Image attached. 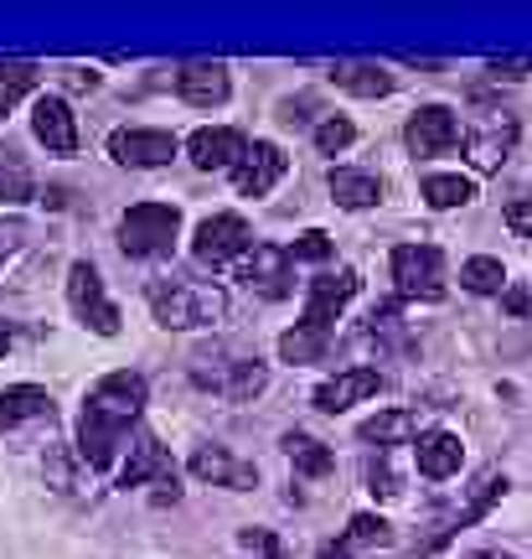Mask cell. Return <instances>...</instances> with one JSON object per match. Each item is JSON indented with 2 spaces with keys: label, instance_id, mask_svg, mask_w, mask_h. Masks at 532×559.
<instances>
[{
  "label": "cell",
  "instance_id": "ab89813d",
  "mask_svg": "<svg viewBox=\"0 0 532 559\" xmlns=\"http://www.w3.org/2000/svg\"><path fill=\"white\" fill-rule=\"evenodd\" d=\"M466 559H517V555H501V549H475V555H466Z\"/></svg>",
  "mask_w": 532,
  "mask_h": 559
},
{
  "label": "cell",
  "instance_id": "4fadbf2b",
  "mask_svg": "<svg viewBox=\"0 0 532 559\" xmlns=\"http://www.w3.org/2000/svg\"><path fill=\"white\" fill-rule=\"evenodd\" d=\"M192 477L228 487V492H249V487H258V466L233 456V451H222V445H197L192 451Z\"/></svg>",
  "mask_w": 532,
  "mask_h": 559
},
{
  "label": "cell",
  "instance_id": "9c48e42d",
  "mask_svg": "<svg viewBox=\"0 0 532 559\" xmlns=\"http://www.w3.org/2000/svg\"><path fill=\"white\" fill-rule=\"evenodd\" d=\"M68 306L78 311V321L88 332H99V337H114L119 332V306L104 296V280L88 260H78L68 270Z\"/></svg>",
  "mask_w": 532,
  "mask_h": 559
},
{
  "label": "cell",
  "instance_id": "ac0fdd59",
  "mask_svg": "<svg viewBox=\"0 0 532 559\" xmlns=\"http://www.w3.org/2000/svg\"><path fill=\"white\" fill-rule=\"evenodd\" d=\"M32 135H37L52 156H73V151H78V124H73V109L62 99H37V109H32Z\"/></svg>",
  "mask_w": 532,
  "mask_h": 559
},
{
  "label": "cell",
  "instance_id": "4316f807",
  "mask_svg": "<svg viewBox=\"0 0 532 559\" xmlns=\"http://www.w3.org/2000/svg\"><path fill=\"white\" fill-rule=\"evenodd\" d=\"M347 94H356V99H383V94H394V73H383L377 62H341L331 73Z\"/></svg>",
  "mask_w": 532,
  "mask_h": 559
},
{
  "label": "cell",
  "instance_id": "1f68e13d",
  "mask_svg": "<svg viewBox=\"0 0 532 559\" xmlns=\"http://www.w3.org/2000/svg\"><path fill=\"white\" fill-rule=\"evenodd\" d=\"M352 140H356V124L341 120V115H331V120L316 124V151H321V156H336V151H347Z\"/></svg>",
  "mask_w": 532,
  "mask_h": 559
},
{
  "label": "cell",
  "instance_id": "603a6c76",
  "mask_svg": "<svg viewBox=\"0 0 532 559\" xmlns=\"http://www.w3.org/2000/svg\"><path fill=\"white\" fill-rule=\"evenodd\" d=\"M388 544H394L388 519H377V513H356V519L347 523V534L336 539V549H341L347 559H377Z\"/></svg>",
  "mask_w": 532,
  "mask_h": 559
},
{
  "label": "cell",
  "instance_id": "e575fe53",
  "mask_svg": "<svg viewBox=\"0 0 532 559\" xmlns=\"http://www.w3.org/2000/svg\"><path fill=\"white\" fill-rule=\"evenodd\" d=\"M507 228L517 239H532V198H512L507 202Z\"/></svg>",
  "mask_w": 532,
  "mask_h": 559
},
{
  "label": "cell",
  "instance_id": "d6a6232c",
  "mask_svg": "<svg viewBox=\"0 0 532 559\" xmlns=\"http://www.w3.org/2000/svg\"><path fill=\"white\" fill-rule=\"evenodd\" d=\"M295 260H311V264H321V260H331V239L321 234V228H311V234H300L295 239V249H290Z\"/></svg>",
  "mask_w": 532,
  "mask_h": 559
},
{
  "label": "cell",
  "instance_id": "ffe728a7",
  "mask_svg": "<svg viewBox=\"0 0 532 559\" xmlns=\"http://www.w3.org/2000/svg\"><path fill=\"white\" fill-rule=\"evenodd\" d=\"M177 94L197 109H213V104L228 99V68L222 62H186L177 73Z\"/></svg>",
  "mask_w": 532,
  "mask_h": 559
},
{
  "label": "cell",
  "instance_id": "5b68a950",
  "mask_svg": "<svg viewBox=\"0 0 532 559\" xmlns=\"http://www.w3.org/2000/svg\"><path fill=\"white\" fill-rule=\"evenodd\" d=\"M394 285L403 300H439L445 296V254L434 243H398Z\"/></svg>",
  "mask_w": 532,
  "mask_h": 559
},
{
  "label": "cell",
  "instance_id": "8fae6325",
  "mask_svg": "<svg viewBox=\"0 0 532 559\" xmlns=\"http://www.w3.org/2000/svg\"><path fill=\"white\" fill-rule=\"evenodd\" d=\"M403 140H409V151H414L419 160H424V156H445V151H455V145H460V115H455V109H445V104H424V109H414V115H409Z\"/></svg>",
  "mask_w": 532,
  "mask_h": 559
},
{
  "label": "cell",
  "instance_id": "e0dca14e",
  "mask_svg": "<svg viewBox=\"0 0 532 559\" xmlns=\"http://www.w3.org/2000/svg\"><path fill=\"white\" fill-rule=\"evenodd\" d=\"M377 389H383V373L377 368H347V373H336L316 389V409L321 415H341V409H352V404L373 400Z\"/></svg>",
  "mask_w": 532,
  "mask_h": 559
},
{
  "label": "cell",
  "instance_id": "9a60e30c",
  "mask_svg": "<svg viewBox=\"0 0 532 559\" xmlns=\"http://www.w3.org/2000/svg\"><path fill=\"white\" fill-rule=\"evenodd\" d=\"M145 481H171V487H177V461H171V451H166L150 430L135 436L130 461H124V472H119V487H145Z\"/></svg>",
  "mask_w": 532,
  "mask_h": 559
},
{
  "label": "cell",
  "instance_id": "2e32d148",
  "mask_svg": "<svg viewBox=\"0 0 532 559\" xmlns=\"http://www.w3.org/2000/svg\"><path fill=\"white\" fill-rule=\"evenodd\" d=\"M186 156L202 171H233L238 160L249 156V140L238 135V130H228V124H213V130H197V135L186 140Z\"/></svg>",
  "mask_w": 532,
  "mask_h": 559
},
{
  "label": "cell",
  "instance_id": "836d02e7",
  "mask_svg": "<svg viewBox=\"0 0 532 559\" xmlns=\"http://www.w3.org/2000/svg\"><path fill=\"white\" fill-rule=\"evenodd\" d=\"M238 544H243L249 555H258V559H279V539L269 534V528H243V534H238Z\"/></svg>",
  "mask_w": 532,
  "mask_h": 559
},
{
  "label": "cell",
  "instance_id": "5bb4252c",
  "mask_svg": "<svg viewBox=\"0 0 532 559\" xmlns=\"http://www.w3.org/2000/svg\"><path fill=\"white\" fill-rule=\"evenodd\" d=\"M109 156L119 166H166V160L177 156V135L171 130H114L109 135Z\"/></svg>",
  "mask_w": 532,
  "mask_h": 559
},
{
  "label": "cell",
  "instance_id": "f546056e",
  "mask_svg": "<svg viewBox=\"0 0 532 559\" xmlns=\"http://www.w3.org/2000/svg\"><path fill=\"white\" fill-rule=\"evenodd\" d=\"M0 202H11V207L32 202V171H26V160H21L16 151H5V145H0Z\"/></svg>",
  "mask_w": 532,
  "mask_h": 559
},
{
  "label": "cell",
  "instance_id": "d590c367",
  "mask_svg": "<svg viewBox=\"0 0 532 559\" xmlns=\"http://www.w3.org/2000/svg\"><path fill=\"white\" fill-rule=\"evenodd\" d=\"M21 239H26V228H21L16 218H0V264L11 260V254H16Z\"/></svg>",
  "mask_w": 532,
  "mask_h": 559
},
{
  "label": "cell",
  "instance_id": "4dcf8cb0",
  "mask_svg": "<svg viewBox=\"0 0 532 559\" xmlns=\"http://www.w3.org/2000/svg\"><path fill=\"white\" fill-rule=\"evenodd\" d=\"M471 198H475V181L471 177H430V181H424V202H430V207H439V213H445V207H466Z\"/></svg>",
  "mask_w": 532,
  "mask_h": 559
},
{
  "label": "cell",
  "instance_id": "7c38bea8",
  "mask_svg": "<svg viewBox=\"0 0 532 559\" xmlns=\"http://www.w3.org/2000/svg\"><path fill=\"white\" fill-rule=\"evenodd\" d=\"M290 171V156L279 151L275 140H254L249 145V156L233 166V187L243 198H264V192H275V181Z\"/></svg>",
  "mask_w": 532,
  "mask_h": 559
},
{
  "label": "cell",
  "instance_id": "7402d4cb",
  "mask_svg": "<svg viewBox=\"0 0 532 559\" xmlns=\"http://www.w3.org/2000/svg\"><path fill=\"white\" fill-rule=\"evenodd\" d=\"M26 419H52V394L37 383L0 389V430H21Z\"/></svg>",
  "mask_w": 532,
  "mask_h": 559
},
{
  "label": "cell",
  "instance_id": "30bf717a",
  "mask_svg": "<svg viewBox=\"0 0 532 559\" xmlns=\"http://www.w3.org/2000/svg\"><path fill=\"white\" fill-rule=\"evenodd\" d=\"M238 280L264 300H285L295 290V254L279 243H254V254L238 264Z\"/></svg>",
  "mask_w": 532,
  "mask_h": 559
},
{
  "label": "cell",
  "instance_id": "8992f818",
  "mask_svg": "<svg viewBox=\"0 0 532 559\" xmlns=\"http://www.w3.org/2000/svg\"><path fill=\"white\" fill-rule=\"evenodd\" d=\"M192 383H197V389H213L217 400H228V404H249L269 389V368L258 358H222V362H213V368L197 362V368H192Z\"/></svg>",
  "mask_w": 532,
  "mask_h": 559
},
{
  "label": "cell",
  "instance_id": "7a4b0ae2",
  "mask_svg": "<svg viewBox=\"0 0 532 559\" xmlns=\"http://www.w3.org/2000/svg\"><path fill=\"white\" fill-rule=\"evenodd\" d=\"M362 290L356 270H336V275H316L305 285V317L279 337V358L285 362H321L331 347V326L341 317V306Z\"/></svg>",
  "mask_w": 532,
  "mask_h": 559
},
{
  "label": "cell",
  "instance_id": "44dd1931",
  "mask_svg": "<svg viewBox=\"0 0 532 559\" xmlns=\"http://www.w3.org/2000/svg\"><path fill=\"white\" fill-rule=\"evenodd\" d=\"M460 461H466L460 436H450V430H424V436H419V477L445 481L460 472Z\"/></svg>",
  "mask_w": 532,
  "mask_h": 559
},
{
  "label": "cell",
  "instance_id": "d4e9b609",
  "mask_svg": "<svg viewBox=\"0 0 532 559\" xmlns=\"http://www.w3.org/2000/svg\"><path fill=\"white\" fill-rule=\"evenodd\" d=\"M424 436V415L419 409H383L362 425V440L367 445H403V440Z\"/></svg>",
  "mask_w": 532,
  "mask_h": 559
},
{
  "label": "cell",
  "instance_id": "60d3db41",
  "mask_svg": "<svg viewBox=\"0 0 532 559\" xmlns=\"http://www.w3.org/2000/svg\"><path fill=\"white\" fill-rule=\"evenodd\" d=\"M5 347H11V326L0 321V358H5Z\"/></svg>",
  "mask_w": 532,
  "mask_h": 559
},
{
  "label": "cell",
  "instance_id": "484cf974",
  "mask_svg": "<svg viewBox=\"0 0 532 559\" xmlns=\"http://www.w3.org/2000/svg\"><path fill=\"white\" fill-rule=\"evenodd\" d=\"M285 456H290V466H295L300 477H311V481L331 477V466H336L331 445H321V440H316V436H305V430L285 436Z\"/></svg>",
  "mask_w": 532,
  "mask_h": 559
},
{
  "label": "cell",
  "instance_id": "f1b7e54d",
  "mask_svg": "<svg viewBox=\"0 0 532 559\" xmlns=\"http://www.w3.org/2000/svg\"><path fill=\"white\" fill-rule=\"evenodd\" d=\"M37 83V62H0V120L16 109Z\"/></svg>",
  "mask_w": 532,
  "mask_h": 559
},
{
  "label": "cell",
  "instance_id": "3957f363",
  "mask_svg": "<svg viewBox=\"0 0 532 559\" xmlns=\"http://www.w3.org/2000/svg\"><path fill=\"white\" fill-rule=\"evenodd\" d=\"M150 311L166 332H197V326H217L228 317V296L207 285V280H181V275H166V280H150Z\"/></svg>",
  "mask_w": 532,
  "mask_h": 559
},
{
  "label": "cell",
  "instance_id": "ba28073f",
  "mask_svg": "<svg viewBox=\"0 0 532 559\" xmlns=\"http://www.w3.org/2000/svg\"><path fill=\"white\" fill-rule=\"evenodd\" d=\"M517 115H507V109H486L481 120L466 130V156H471L475 171H501L507 166V156L517 151Z\"/></svg>",
  "mask_w": 532,
  "mask_h": 559
},
{
  "label": "cell",
  "instance_id": "b9f144b4",
  "mask_svg": "<svg viewBox=\"0 0 532 559\" xmlns=\"http://www.w3.org/2000/svg\"><path fill=\"white\" fill-rule=\"evenodd\" d=\"M316 559H347V555H341V549H336V544H326V549H321Z\"/></svg>",
  "mask_w": 532,
  "mask_h": 559
},
{
  "label": "cell",
  "instance_id": "52a82bcc",
  "mask_svg": "<svg viewBox=\"0 0 532 559\" xmlns=\"http://www.w3.org/2000/svg\"><path fill=\"white\" fill-rule=\"evenodd\" d=\"M192 254H197V264H207V270L243 264L249 254H254V234H249V223L238 218V213H213V218L197 228Z\"/></svg>",
  "mask_w": 532,
  "mask_h": 559
},
{
  "label": "cell",
  "instance_id": "f35d334b",
  "mask_svg": "<svg viewBox=\"0 0 532 559\" xmlns=\"http://www.w3.org/2000/svg\"><path fill=\"white\" fill-rule=\"evenodd\" d=\"M507 311H512V317H528L532 311V296L522 290V285H507Z\"/></svg>",
  "mask_w": 532,
  "mask_h": 559
},
{
  "label": "cell",
  "instance_id": "83f0119b",
  "mask_svg": "<svg viewBox=\"0 0 532 559\" xmlns=\"http://www.w3.org/2000/svg\"><path fill=\"white\" fill-rule=\"evenodd\" d=\"M460 285L471 296H507V264L492 260V254H475V260L460 264Z\"/></svg>",
  "mask_w": 532,
  "mask_h": 559
},
{
  "label": "cell",
  "instance_id": "277c9868",
  "mask_svg": "<svg viewBox=\"0 0 532 559\" xmlns=\"http://www.w3.org/2000/svg\"><path fill=\"white\" fill-rule=\"evenodd\" d=\"M177 234H181V213L171 202H135L119 218V249L130 260H166L177 249Z\"/></svg>",
  "mask_w": 532,
  "mask_h": 559
},
{
  "label": "cell",
  "instance_id": "74e56055",
  "mask_svg": "<svg viewBox=\"0 0 532 559\" xmlns=\"http://www.w3.org/2000/svg\"><path fill=\"white\" fill-rule=\"evenodd\" d=\"M367 481H373V492H377V498H398V481H394V472H388V466H377V461H373V472H367Z\"/></svg>",
  "mask_w": 532,
  "mask_h": 559
},
{
  "label": "cell",
  "instance_id": "cb8c5ba5",
  "mask_svg": "<svg viewBox=\"0 0 532 559\" xmlns=\"http://www.w3.org/2000/svg\"><path fill=\"white\" fill-rule=\"evenodd\" d=\"M331 198L341 202V207L362 213V207H377V202H383V181H377L373 171H356V166H336L331 171Z\"/></svg>",
  "mask_w": 532,
  "mask_h": 559
},
{
  "label": "cell",
  "instance_id": "8d00e7d4",
  "mask_svg": "<svg viewBox=\"0 0 532 559\" xmlns=\"http://www.w3.org/2000/svg\"><path fill=\"white\" fill-rule=\"evenodd\" d=\"M492 73L496 79H522V73H532V58H492Z\"/></svg>",
  "mask_w": 532,
  "mask_h": 559
},
{
  "label": "cell",
  "instance_id": "d6986e66",
  "mask_svg": "<svg viewBox=\"0 0 532 559\" xmlns=\"http://www.w3.org/2000/svg\"><path fill=\"white\" fill-rule=\"evenodd\" d=\"M501 492H507V477H501V472H486V477L475 481L471 502H466V508H460V513H450V519L439 523V528H434V539L424 544V549H439V544H450L455 534H460V528H471L475 519H486V513H492V502L501 498Z\"/></svg>",
  "mask_w": 532,
  "mask_h": 559
},
{
  "label": "cell",
  "instance_id": "6da1fadb",
  "mask_svg": "<svg viewBox=\"0 0 532 559\" xmlns=\"http://www.w3.org/2000/svg\"><path fill=\"white\" fill-rule=\"evenodd\" d=\"M145 409V379L135 368H119L104 373L88 394H83V415H78V456L94 472H109L119 456V445L130 436V425Z\"/></svg>",
  "mask_w": 532,
  "mask_h": 559
}]
</instances>
